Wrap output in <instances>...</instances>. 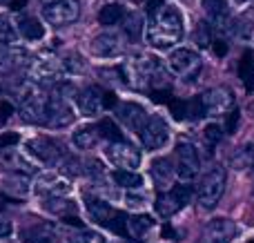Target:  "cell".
Returning <instances> with one entry per match:
<instances>
[{"mask_svg": "<svg viewBox=\"0 0 254 243\" xmlns=\"http://www.w3.org/2000/svg\"><path fill=\"white\" fill-rule=\"evenodd\" d=\"M123 18H125V9L121 7V4H105V7L101 9V13H98V20L105 27L119 25Z\"/></svg>", "mask_w": 254, "mask_h": 243, "instance_id": "27", "label": "cell"}, {"mask_svg": "<svg viewBox=\"0 0 254 243\" xmlns=\"http://www.w3.org/2000/svg\"><path fill=\"white\" fill-rule=\"evenodd\" d=\"M107 159L110 163H114L116 168L123 170H134L140 165V154L134 145H129L127 141H112L110 147H107Z\"/></svg>", "mask_w": 254, "mask_h": 243, "instance_id": "8", "label": "cell"}, {"mask_svg": "<svg viewBox=\"0 0 254 243\" xmlns=\"http://www.w3.org/2000/svg\"><path fill=\"white\" fill-rule=\"evenodd\" d=\"M45 2H56V0H45Z\"/></svg>", "mask_w": 254, "mask_h": 243, "instance_id": "51", "label": "cell"}, {"mask_svg": "<svg viewBox=\"0 0 254 243\" xmlns=\"http://www.w3.org/2000/svg\"><path fill=\"white\" fill-rule=\"evenodd\" d=\"M78 103V110L83 112L85 116H98L101 112H105V89L101 87H87L78 94L76 98Z\"/></svg>", "mask_w": 254, "mask_h": 243, "instance_id": "12", "label": "cell"}, {"mask_svg": "<svg viewBox=\"0 0 254 243\" xmlns=\"http://www.w3.org/2000/svg\"><path fill=\"white\" fill-rule=\"evenodd\" d=\"M201 170V159H198L196 147L190 141H181L176 145V174L185 181H192Z\"/></svg>", "mask_w": 254, "mask_h": 243, "instance_id": "6", "label": "cell"}, {"mask_svg": "<svg viewBox=\"0 0 254 243\" xmlns=\"http://www.w3.org/2000/svg\"><path fill=\"white\" fill-rule=\"evenodd\" d=\"M98 132H101V136L110 138V141H121V138H123V132H121L119 125L112 119H103L101 123H98Z\"/></svg>", "mask_w": 254, "mask_h": 243, "instance_id": "31", "label": "cell"}, {"mask_svg": "<svg viewBox=\"0 0 254 243\" xmlns=\"http://www.w3.org/2000/svg\"><path fill=\"white\" fill-rule=\"evenodd\" d=\"M98 141H101L98 125H83L74 132V145L80 147V150H92Z\"/></svg>", "mask_w": 254, "mask_h": 243, "instance_id": "22", "label": "cell"}, {"mask_svg": "<svg viewBox=\"0 0 254 243\" xmlns=\"http://www.w3.org/2000/svg\"><path fill=\"white\" fill-rule=\"evenodd\" d=\"M36 192L45 196H63L69 192V185L56 177H40L36 181Z\"/></svg>", "mask_w": 254, "mask_h": 243, "instance_id": "21", "label": "cell"}, {"mask_svg": "<svg viewBox=\"0 0 254 243\" xmlns=\"http://www.w3.org/2000/svg\"><path fill=\"white\" fill-rule=\"evenodd\" d=\"M223 132H225V129L221 127L219 123H210L205 127V132H203V136H205V141L210 143V145H216V143L223 138Z\"/></svg>", "mask_w": 254, "mask_h": 243, "instance_id": "36", "label": "cell"}, {"mask_svg": "<svg viewBox=\"0 0 254 243\" xmlns=\"http://www.w3.org/2000/svg\"><path fill=\"white\" fill-rule=\"evenodd\" d=\"M167 65H170V69L174 71L176 76H183V78L192 80L194 76L201 71V58H198V54L192 52V49L181 47L170 54Z\"/></svg>", "mask_w": 254, "mask_h": 243, "instance_id": "5", "label": "cell"}, {"mask_svg": "<svg viewBox=\"0 0 254 243\" xmlns=\"http://www.w3.org/2000/svg\"><path fill=\"white\" fill-rule=\"evenodd\" d=\"M190 199H192V187L190 185H174L170 192L158 194L154 208H156V212L161 214L163 219H167V217H172V214H176L179 210H183L185 205L190 203Z\"/></svg>", "mask_w": 254, "mask_h": 243, "instance_id": "3", "label": "cell"}, {"mask_svg": "<svg viewBox=\"0 0 254 243\" xmlns=\"http://www.w3.org/2000/svg\"><path fill=\"white\" fill-rule=\"evenodd\" d=\"M4 208V199H2V196H0V210H2Z\"/></svg>", "mask_w": 254, "mask_h": 243, "instance_id": "48", "label": "cell"}, {"mask_svg": "<svg viewBox=\"0 0 254 243\" xmlns=\"http://www.w3.org/2000/svg\"><path fill=\"white\" fill-rule=\"evenodd\" d=\"M203 9L205 13L212 18V22L216 25L219 31L230 29V7H228V0H203Z\"/></svg>", "mask_w": 254, "mask_h": 243, "instance_id": "17", "label": "cell"}, {"mask_svg": "<svg viewBox=\"0 0 254 243\" xmlns=\"http://www.w3.org/2000/svg\"><path fill=\"white\" fill-rule=\"evenodd\" d=\"M116 116L121 123H125L131 132H140L143 123L147 121V112L138 103H116Z\"/></svg>", "mask_w": 254, "mask_h": 243, "instance_id": "15", "label": "cell"}, {"mask_svg": "<svg viewBox=\"0 0 254 243\" xmlns=\"http://www.w3.org/2000/svg\"><path fill=\"white\" fill-rule=\"evenodd\" d=\"M125 20V31L129 38H138L140 31H143V20H140V16H136V13H129V16L123 18Z\"/></svg>", "mask_w": 254, "mask_h": 243, "instance_id": "33", "label": "cell"}, {"mask_svg": "<svg viewBox=\"0 0 254 243\" xmlns=\"http://www.w3.org/2000/svg\"><path fill=\"white\" fill-rule=\"evenodd\" d=\"M201 105H203L205 116L225 114V112H230L234 107V96L230 89L214 87V89H207V92L201 96Z\"/></svg>", "mask_w": 254, "mask_h": 243, "instance_id": "9", "label": "cell"}, {"mask_svg": "<svg viewBox=\"0 0 254 243\" xmlns=\"http://www.w3.org/2000/svg\"><path fill=\"white\" fill-rule=\"evenodd\" d=\"M125 203L129 205V208H140V205L145 203V196H140V194H131V192H129V194L125 196Z\"/></svg>", "mask_w": 254, "mask_h": 243, "instance_id": "40", "label": "cell"}, {"mask_svg": "<svg viewBox=\"0 0 254 243\" xmlns=\"http://www.w3.org/2000/svg\"><path fill=\"white\" fill-rule=\"evenodd\" d=\"M74 121V114H71V107L69 103L65 101V96L56 94L47 101V107H45V125L49 127H65Z\"/></svg>", "mask_w": 254, "mask_h": 243, "instance_id": "10", "label": "cell"}, {"mask_svg": "<svg viewBox=\"0 0 254 243\" xmlns=\"http://www.w3.org/2000/svg\"><path fill=\"white\" fill-rule=\"evenodd\" d=\"M45 20L54 27H63L76 22L80 16V4L78 0H56L49 2V7H45Z\"/></svg>", "mask_w": 254, "mask_h": 243, "instance_id": "7", "label": "cell"}, {"mask_svg": "<svg viewBox=\"0 0 254 243\" xmlns=\"http://www.w3.org/2000/svg\"><path fill=\"white\" fill-rule=\"evenodd\" d=\"M225 181H228V174H225V168H221V165L212 168L203 177L198 192H196V201L203 210H214L219 205L221 196L225 192Z\"/></svg>", "mask_w": 254, "mask_h": 243, "instance_id": "2", "label": "cell"}, {"mask_svg": "<svg viewBox=\"0 0 254 243\" xmlns=\"http://www.w3.org/2000/svg\"><path fill=\"white\" fill-rule=\"evenodd\" d=\"M232 168L234 170H248L254 168V143H246L232 154Z\"/></svg>", "mask_w": 254, "mask_h": 243, "instance_id": "26", "label": "cell"}, {"mask_svg": "<svg viewBox=\"0 0 254 243\" xmlns=\"http://www.w3.org/2000/svg\"><path fill=\"white\" fill-rule=\"evenodd\" d=\"M170 112L176 121H185L190 119V101H170Z\"/></svg>", "mask_w": 254, "mask_h": 243, "instance_id": "34", "label": "cell"}, {"mask_svg": "<svg viewBox=\"0 0 254 243\" xmlns=\"http://www.w3.org/2000/svg\"><path fill=\"white\" fill-rule=\"evenodd\" d=\"M18 143H20V136L16 132H4L0 136V150H9V147L18 145Z\"/></svg>", "mask_w": 254, "mask_h": 243, "instance_id": "38", "label": "cell"}, {"mask_svg": "<svg viewBox=\"0 0 254 243\" xmlns=\"http://www.w3.org/2000/svg\"><path fill=\"white\" fill-rule=\"evenodd\" d=\"M13 43V31L7 22H0V45H9Z\"/></svg>", "mask_w": 254, "mask_h": 243, "instance_id": "39", "label": "cell"}, {"mask_svg": "<svg viewBox=\"0 0 254 243\" xmlns=\"http://www.w3.org/2000/svg\"><path fill=\"white\" fill-rule=\"evenodd\" d=\"M63 221H65L67 226H76V228H83V223H80V219H78V217H74V214H65V217H63Z\"/></svg>", "mask_w": 254, "mask_h": 243, "instance_id": "46", "label": "cell"}, {"mask_svg": "<svg viewBox=\"0 0 254 243\" xmlns=\"http://www.w3.org/2000/svg\"><path fill=\"white\" fill-rule=\"evenodd\" d=\"M87 212L96 223H101V226L107 228L110 221H112V217L116 214V210L112 208L110 203L101 201V199H87Z\"/></svg>", "mask_w": 254, "mask_h": 243, "instance_id": "20", "label": "cell"}, {"mask_svg": "<svg viewBox=\"0 0 254 243\" xmlns=\"http://www.w3.org/2000/svg\"><path fill=\"white\" fill-rule=\"evenodd\" d=\"M27 150H29L34 156H38L43 163H56V161L63 156V147L47 136L31 138V141L27 143Z\"/></svg>", "mask_w": 254, "mask_h": 243, "instance_id": "13", "label": "cell"}, {"mask_svg": "<svg viewBox=\"0 0 254 243\" xmlns=\"http://www.w3.org/2000/svg\"><path fill=\"white\" fill-rule=\"evenodd\" d=\"M69 243H105V239H103L98 232L78 228V232H74V235L69 237Z\"/></svg>", "mask_w": 254, "mask_h": 243, "instance_id": "32", "label": "cell"}, {"mask_svg": "<svg viewBox=\"0 0 254 243\" xmlns=\"http://www.w3.org/2000/svg\"><path fill=\"white\" fill-rule=\"evenodd\" d=\"M183 38V16L176 7L163 4L156 13L149 16L147 40L156 49H170Z\"/></svg>", "mask_w": 254, "mask_h": 243, "instance_id": "1", "label": "cell"}, {"mask_svg": "<svg viewBox=\"0 0 254 243\" xmlns=\"http://www.w3.org/2000/svg\"><path fill=\"white\" fill-rule=\"evenodd\" d=\"M4 185H7V190H13L16 192V194H20V196H25L27 192H29V185H27V179H22V177H13V179H9L7 183H4Z\"/></svg>", "mask_w": 254, "mask_h": 243, "instance_id": "37", "label": "cell"}, {"mask_svg": "<svg viewBox=\"0 0 254 243\" xmlns=\"http://www.w3.org/2000/svg\"><path fill=\"white\" fill-rule=\"evenodd\" d=\"M174 174H176V168L172 165L170 159H165V156H163V159H156L152 163V177L158 185H170Z\"/></svg>", "mask_w": 254, "mask_h": 243, "instance_id": "23", "label": "cell"}, {"mask_svg": "<svg viewBox=\"0 0 254 243\" xmlns=\"http://www.w3.org/2000/svg\"><path fill=\"white\" fill-rule=\"evenodd\" d=\"M214 52L219 54V56H225V52H228V47H225V43H223V40H216V43H214Z\"/></svg>", "mask_w": 254, "mask_h": 243, "instance_id": "47", "label": "cell"}, {"mask_svg": "<svg viewBox=\"0 0 254 243\" xmlns=\"http://www.w3.org/2000/svg\"><path fill=\"white\" fill-rule=\"evenodd\" d=\"M11 230L13 228H11V223L9 221H0V239H7V237L11 235Z\"/></svg>", "mask_w": 254, "mask_h": 243, "instance_id": "45", "label": "cell"}, {"mask_svg": "<svg viewBox=\"0 0 254 243\" xmlns=\"http://www.w3.org/2000/svg\"><path fill=\"white\" fill-rule=\"evenodd\" d=\"M140 143H143L147 150H161L167 145L170 141V125L161 119V116H147V121L143 123L138 132Z\"/></svg>", "mask_w": 254, "mask_h": 243, "instance_id": "4", "label": "cell"}, {"mask_svg": "<svg viewBox=\"0 0 254 243\" xmlns=\"http://www.w3.org/2000/svg\"><path fill=\"white\" fill-rule=\"evenodd\" d=\"M152 226H154V221L147 214H134L131 219H127V228H129V232L134 237H143Z\"/></svg>", "mask_w": 254, "mask_h": 243, "instance_id": "29", "label": "cell"}, {"mask_svg": "<svg viewBox=\"0 0 254 243\" xmlns=\"http://www.w3.org/2000/svg\"><path fill=\"white\" fill-rule=\"evenodd\" d=\"M16 25H18V31H20V36H25L27 40H40L45 36L43 25H40L36 18H31V16H20Z\"/></svg>", "mask_w": 254, "mask_h": 243, "instance_id": "24", "label": "cell"}, {"mask_svg": "<svg viewBox=\"0 0 254 243\" xmlns=\"http://www.w3.org/2000/svg\"><path fill=\"white\" fill-rule=\"evenodd\" d=\"M237 2H250V0H237Z\"/></svg>", "mask_w": 254, "mask_h": 243, "instance_id": "49", "label": "cell"}, {"mask_svg": "<svg viewBox=\"0 0 254 243\" xmlns=\"http://www.w3.org/2000/svg\"><path fill=\"white\" fill-rule=\"evenodd\" d=\"M47 210L56 212L58 217H65V214L74 212V203H71V201L61 199V196H49V199H47Z\"/></svg>", "mask_w": 254, "mask_h": 243, "instance_id": "30", "label": "cell"}, {"mask_svg": "<svg viewBox=\"0 0 254 243\" xmlns=\"http://www.w3.org/2000/svg\"><path fill=\"white\" fill-rule=\"evenodd\" d=\"M237 223L230 219H214L205 226L201 239L196 243H230L237 237Z\"/></svg>", "mask_w": 254, "mask_h": 243, "instance_id": "11", "label": "cell"}, {"mask_svg": "<svg viewBox=\"0 0 254 243\" xmlns=\"http://www.w3.org/2000/svg\"><path fill=\"white\" fill-rule=\"evenodd\" d=\"M131 2H143V0H131Z\"/></svg>", "mask_w": 254, "mask_h": 243, "instance_id": "50", "label": "cell"}, {"mask_svg": "<svg viewBox=\"0 0 254 243\" xmlns=\"http://www.w3.org/2000/svg\"><path fill=\"white\" fill-rule=\"evenodd\" d=\"M56 228L47 221H36L27 230H22V241L25 243H52Z\"/></svg>", "mask_w": 254, "mask_h": 243, "instance_id": "18", "label": "cell"}, {"mask_svg": "<svg viewBox=\"0 0 254 243\" xmlns=\"http://www.w3.org/2000/svg\"><path fill=\"white\" fill-rule=\"evenodd\" d=\"M114 181L119 183L121 187L129 190V192L140 190V187H143V177H140V174H136L134 170H123V168H119V170L114 172Z\"/></svg>", "mask_w": 254, "mask_h": 243, "instance_id": "25", "label": "cell"}, {"mask_svg": "<svg viewBox=\"0 0 254 243\" xmlns=\"http://www.w3.org/2000/svg\"><path fill=\"white\" fill-rule=\"evenodd\" d=\"M239 125V110H230V116H228V125H225V132H234V127Z\"/></svg>", "mask_w": 254, "mask_h": 243, "instance_id": "41", "label": "cell"}, {"mask_svg": "<svg viewBox=\"0 0 254 243\" xmlns=\"http://www.w3.org/2000/svg\"><path fill=\"white\" fill-rule=\"evenodd\" d=\"M194 40H196L198 47H207V45L212 43V38H210V25H207V22H198V25H196Z\"/></svg>", "mask_w": 254, "mask_h": 243, "instance_id": "35", "label": "cell"}, {"mask_svg": "<svg viewBox=\"0 0 254 243\" xmlns=\"http://www.w3.org/2000/svg\"><path fill=\"white\" fill-rule=\"evenodd\" d=\"M123 40H121V36L116 34H101L96 36V38L89 43V52L94 54V56L98 58H112V56H119L121 52H123Z\"/></svg>", "mask_w": 254, "mask_h": 243, "instance_id": "14", "label": "cell"}, {"mask_svg": "<svg viewBox=\"0 0 254 243\" xmlns=\"http://www.w3.org/2000/svg\"><path fill=\"white\" fill-rule=\"evenodd\" d=\"M65 71V62L58 58H36L31 65V78L34 80H54Z\"/></svg>", "mask_w": 254, "mask_h": 243, "instance_id": "16", "label": "cell"}, {"mask_svg": "<svg viewBox=\"0 0 254 243\" xmlns=\"http://www.w3.org/2000/svg\"><path fill=\"white\" fill-rule=\"evenodd\" d=\"M163 4H165L163 0H147V4H145V11H147L149 16H152V13H156L158 9L163 7Z\"/></svg>", "mask_w": 254, "mask_h": 243, "instance_id": "43", "label": "cell"}, {"mask_svg": "<svg viewBox=\"0 0 254 243\" xmlns=\"http://www.w3.org/2000/svg\"><path fill=\"white\" fill-rule=\"evenodd\" d=\"M11 114H13V107H11V103H9V101H0V119H2V121H7Z\"/></svg>", "mask_w": 254, "mask_h": 243, "instance_id": "42", "label": "cell"}, {"mask_svg": "<svg viewBox=\"0 0 254 243\" xmlns=\"http://www.w3.org/2000/svg\"><path fill=\"white\" fill-rule=\"evenodd\" d=\"M45 107H47V101L38 98V94L22 96V114H25V121H29V123L45 121Z\"/></svg>", "mask_w": 254, "mask_h": 243, "instance_id": "19", "label": "cell"}, {"mask_svg": "<svg viewBox=\"0 0 254 243\" xmlns=\"http://www.w3.org/2000/svg\"><path fill=\"white\" fill-rule=\"evenodd\" d=\"M239 76H241V80L246 83L248 89L254 87V56H252V52L243 54L241 65H239Z\"/></svg>", "mask_w": 254, "mask_h": 243, "instance_id": "28", "label": "cell"}, {"mask_svg": "<svg viewBox=\"0 0 254 243\" xmlns=\"http://www.w3.org/2000/svg\"><path fill=\"white\" fill-rule=\"evenodd\" d=\"M0 4H7V7H11V9H22L27 4V0H0Z\"/></svg>", "mask_w": 254, "mask_h": 243, "instance_id": "44", "label": "cell"}]
</instances>
